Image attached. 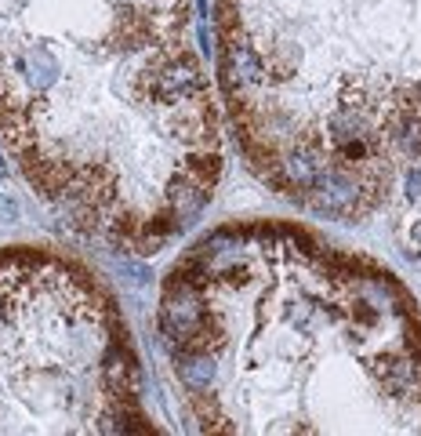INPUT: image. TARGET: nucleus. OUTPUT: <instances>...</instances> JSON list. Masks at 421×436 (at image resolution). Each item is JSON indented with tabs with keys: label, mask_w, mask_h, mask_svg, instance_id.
<instances>
[{
	"label": "nucleus",
	"mask_w": 421,
	"mask_h": 436,
	"mask_svg": "<svg viewBox=\"0 0 421 436\" xmlns=\"http://www.w3.org/2000/svg\"><path fill=\"white\" fill-rule=\"evenodd\" d=\"M0 142L73 233L182 236L225 164L196 0H0Z\"/></svg>",
	"instance_id": "obj_1"
},
{
	"label": "nucleus",
	"mask_w": 421,
	"mask_h": 436,
	"mask_svg": "<svg viewBox=\"0 0 421 436\" xmlns=\"http://www.w3.org/2000/svg\"><path fill=\"white\" fill-rule=\"evenodd\" d=\"M0 432H157L116 298L55 247L0 251Z\"/></svg>",
	"instance_id": "obj_4"
},
{
	"label": "nucleus",
	"mask_w": 421,
	"mask_h": 436,
	"mask_svg": "<svg viewBox=\"0 0 421 436\" xmlns=\"http://www.w3.org/2000/svg\"><path fill=\"white\" fill-rule=\"evenodd\" d=\"M157 327L203 432H421L417 302L305 226L196 236L164 276Z\"/></svg>",
	"instance_id": "obj_2"
},
{
	"label": "nucleus",
	"mask_w": 421,
	"mask_h": 436,
	"mask_svg": "<svg viewBox=\"0 0 421 436\" xmlns=\"http://www.w3.org/2000/svg\"><path fill=\"white\" fill-rule=\"evenodd\" d=\"M222 120L287 204L364 222L421 171V0H215Z\"/></svg>",
	"instance_id": "obj_3"
}]
</instances>
